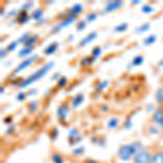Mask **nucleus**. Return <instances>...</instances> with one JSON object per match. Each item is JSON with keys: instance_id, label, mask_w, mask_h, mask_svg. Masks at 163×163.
I'll return each instance as SVG.
<instances>
[{"instance_id": "10", "label": "nucleus", "mask_w": 163, "mask_h": 163, "mask_svg": "<svg viewBox=\"0 0 163 163\" xmlns=\"http://www.w3.org/2000/svg\"><path fill=\"white\" fill-rule=\"evenodd\" d=\"M29 14H27V11H24V10L21 12L17 17V22H19L20 24L26 23V22H29Z\"/></svg>"}, {"instance_id": "29", "label": "nucleus", "mask_w": 163, "mask_h": 163, "mask_svg": "<svg viewBox=\"0 0 163 163\" xmlns=\"http://www.w3.org/2000/svg\"><path fill=\"white\" fill-rule=\"evenodd\" d=\"M127 29V24L126 23H123V24H120V25L115 26L114 31L115 32H124Z\"/></svg>"}, {"instance_id": "6", "label": "nucleus", "mask_w": 163, "mask_h": 163, "mask_svg": "<svg viewBox=\"0 0 163 163\" xmlns=\"http://www.w3.org/2000/svg\"><path fill=\"white\" fill-rule=\"evenodd\" d=\"M38 59V56L37 54H35V56H32L31 58H29V59H26L25 61H23V62L21 63L20 65L17 66V69H15V71H14V74H19L21 71H23V70H25L26 68L29 65H31L32 63L34 62L35 60H37Z\"/></svg>"}, {"instance_id": "2", "label": "nucleus", "mask_w": 163, "mask_h": 163, "mask_svg": "<svg viewBox=\"0 0 163 163\" xmlns=\"http://www.w3.org/2000/svg\"><path fill=\"white\" fill-rule=\"evenodd\" d=\"M52 66H53V63H52V62L48 63V64H46V65H44L41 69H39L38 71H36L35 73H33L32 75H29V77L25 78L23 82H21L20 87H21V88H22V87H26V86H29V84L34 83V82H36V80H40V78L43 77L44 75L46 74L49 70L51 69Z\"/></svg>"}, {"instance_id": "40", "label": "nucleus", "mask_w": 163, "mask_h": 163, "mask_svg": "<svg viewBox=\"0 0 163 163\" xmlns=\"http://www.w3.org/2000/svg\"><path fill=\"white\" fill-rule=\"evenodd\" d=\"M14 128H15V126H10V127H9L8 128V131H7V134H11L12 133V131H14Z\"/></svg>"}, {"instance_id": "26", "label": "nucleus", "mask_w": 163, "mask_h": 163, "mask_svg": "<svg viewBox=\"0 0 163 163\" xmlns=\"http://www.w3.org/2000/svg\"><path fill=\"white\" fill-rule=\"evenodd\" d=\"M149 29H150V24L146 23V24H143V25L139 26V27H138V29H136V32H137V33H143V32L148 31Z\"/></svg>"}, {"instance_id": "43", "label": "nucleus", "mask_w": 163, "mask_h": 163, "mask_svg": "<svg viewBox=\"0 0 163 163\" xmlns=\"http://www.w3.org/2000/svg\"><path fill=\"white\" fill-rule=\"evenodd\" d=\"M15 14H17V11H11L9 13V17H11V15H15Z\"/></svg>"}, {"instance_id": "44", "label": "nucleus", "mask_w": 163, "mask_h": 163, "mask_svg": "<svg viewBox=\"0 0 163 163\" xmlns=\"http://www.w3.org/2000/svg\"><path fill=\"white\" fill-rule=\"evenodd\" d=\"M151 110H153V104H149V107H148V111H151Z\"/></svg>"}, {"instance_id": "5", "label": "nucleus", "mask_w": 163, "mask_h": 163, "mask_svg": "<svg viewBox=\"0 0 163 163\" xmlns=\"http://www.w3.org/2000/svg\"><path fill=\"white\" fill-rule=\"evenodd\" d=\"M75 19H76V15H70V17H68L66 19H64L62 22H60V23L58 24V25L54 26L53 29H52V33H56V32L62 29L63 27H65V26L70 25L71 23H73V22H74Z\"/></svg>"}, {"instance_id": "3", "label": "nucleus", "mask_w": 163, "mask_h": 163, "mask_svg": "<svg viewBox=\"0 0 163 163\" xmlns=\"http://www.w3.org/2000/svg\"><path fill=\"white\" fill-rule=\"evenodd\" d=\"M150 159H151V155H150V152L148 150H141L137 153V155H135L134 157V160L133 162L134 163H149L150 162Z\"/></svg>"}, {"instance_id": "21", "label": "nucleus", "mask_w": 163, "mask_h": 163, "mask_svg": "<svg viewBox=\"0 0 163 163\" xmlns=\"http://www.w3.org/2000/svg\"><path fill=\"white\" fill-rule=\"evenodd\" d=\"M107 125H108L109 128H115V127L119 126V120L115 119V117H113V119H111V120L109 121Z\"/></svg>"}, {"instance_id": "24", "label": "nucleus", "mask_w": 163, "mask_h": 163, "mask_svg": "<svg viewBox=\"0 0 163 163\" xmlns=\"http://www.w3.org/2000/svg\"><path fill=\"white\" fill-rule=\"evenodd\" d=\"M143 62V57L141 56H137L133 59V65H140Z\"/></svg>"}, {"instance_id": "1", "label": "nucleus", "mask_w": 163, "mask_h": 163, "mask_svg": "<svg viewBox=\"0 0 163 163\" xmlns=\"http://www.w3.org/2000/svg\"><path fill=\"white\" fill-rule=\"evenodd\" d=\"M143 150V145L139 141H135L133 143H129V145H124L120 148L119 150V155L122 160L127 161L129 160L132 155H137L138 152Z\"/></svg>"}, {"instance_id": "18", "label": "nucleus", "mask_w": 163, "mask_h": 163, "mask_svg": "<svg viewBox=\"0 0 163 163\" xmlns=\"http://www.w3.org/2000/svg\"><path fill=\"white\" fill-rule=\"evenodd\" d=\"M155 100L158 103H163V87L159 88L155 92Z\"/></svg>"}, {"instance_id": "4", "label": "nucleus", "mask_w": 163, "mask_h": 163, "mask_svg": "<svg viewBox=\"0 0 163 163\" xmlns=\"http://www.w3.org/2000/svg\"><path fill=\"white\" fill-rule=\"evenodd\" d=\"M152 121L159 128L163 129V109L161 107L155 111V113L152 115Z\"/></svg>"}, {"instance_id": "46", "label": "nucleus", "mask_w": 163, "mask_h": 163, "mask_svg": "<svg viewBox=\"0 0 163 163\" xmlns=\"http://www.w3.org/2000/svg\"><path fill=\"white\" fill-rule=\"evenodd\" d=\"M87 163H97V162H96V161H90V160H88V161H87Z\"/></svg>"}, {"instance_id": "30", "label": "nucleus", "mask_w": 163, "mask_h": 163, "mask_svg": "<svg viewBox=\"0 0 163 163\" xmlns=\"http://www.w3.org/2000/svg\"><path fill=\"white\" fill-rule=\"evenodd\" d=\"M143 12H145V13H151V12H153V8L150 5H143Z\"/></svg>"}, {"instance_id": "31", "label": "nucleus", "mask_w": 163, "mask_h": 163, "mask_svg": "<svg viewBox=\"0 0 163 163\" xmlns=\"http://www.w3.org/2000/svg\"><path fill=\"white\" fill-rule=\"evenodd\" d=\"M29 37H31V35L26 33V34H24L23 36H22V37H21L20 39H19V41H17V43H22V44H24V45H25L26 41H27V40L29 39Z\"/></svg>"}, {"instance_id": "9", "label": "nucleus", "mask_w": 163, "mask_h": 163, "mask_svg": "<svg viewBox=\"0 0 163 163\" xmlns=\"http://www.w3.org/2000/svg\"><path fill=\"white\" fill-rule=\"evenodd\" d=\"M149 163H163V151H157L151 155Z\"/></svg>"}, {"instance_id": "48", "label": "nucleus", "mask_w": 163, "mask_h": 163, "mask_svg": "<svg viewBox=\"0 0 163 163\" xmlns=\"http://www.w3.org/2000/svg\"><path fill=\"white\" fill-rule=\"evenodd\" d=\"M0 90H1V94H3V92H5V90H3V87H1V89H0Z\"/></svg>"}, {"instance_id": "12", "label": "nucleus", "mask_w": 163, "mask_h": 163, "mask_svg": "<svg viewBox=\"0 0 163 163\" xmlns=\"http://www.w3.org/2000/svg\"><path fill=\"white\" fill-rule=\"evenodd\" d=\"M97 37V34L96 33H90L89 35H87L84 39L80 40V46H85V45H87V44H89L90 41H92V40L95 39V38Z\"/></svg>"}, {"instance_id": "8", "label": "nucleus", "mask_w": 163, "mask_h": 163, "mask_svg": "<svg viewBox=\"0 0 163 163\" xmlns=\"http://www.w3.org/2000/svg\"><path fill=\"white\" fill-rule=\"evenodd\" d=\"M122 6V1H110L106 5V9H104V12H112L114 10H117Z\"/></svg>"}, {"instance_id": "37", "label": "nucleus", "mask_w": 163, "mask_h": 163, "mask_svg": "<svg viewBox=\"0 0 163 163\" xmlns=\"http://www.w3.org/2000/svg\"><path fill=\"white\" fill-rule=\"evenodd\" d=\"M124 126H125V128H131V127H132V121H131V117H129L128 120L125 121Z\"/></svg>"}, {"instance_id": "15", "label": "nucleus", "mask_w": 163, "mask_h": 163, "mask_svg": "<svg viewBox=\"0 0 163 163\" xmlns=\"http://www.w3.org/2000/svg\"><path fill=\"white\" fill-rule=\"evenodd\" d=\"M33 51V47H24L20 52H19V57L22 58V57H26V56H29V54L32 53Z\"/></svg>"}, {"instance_id": "36", "label": "nucleus", "mask_w": 163, "mask_h": 163, "mask_svg": "<svg viewBox=\"0 0 163 163\" xmlns=\"http://www.w3.org/2000/svg\"><path fill=\"white\" fill-rule=\"evenodd\" d=\"M85 24H86V22H84V21H80V23L77 24V31H82V29H85Z\"/></svg>"}, {"instance_id": "34", "label": "nucleus", "mask_w": 163, "mask_h": 163, "mask_svg": "<svg viewBox=\"0 0 163 163\" xmlns=\"http://www.w3.org/2000/svg\"><path fill=\"white\" fill-rule=\"evenodd\" d=\"M17 41H14V43H11L10 45L8 46V48H7V50L8 51H13L15 48H17Z\"/></svg>"}, {"instance_id": "14", "label": "nucleus", "mask_w": 163, "mask_h": 163, "mask_svg": "<svg viewBox=\"0 0 163 163\" xmlns=\"http://www.w3.org/2000/svg\"><path fill=\"white\" fill-rule=\"evenodd\" d=\"M82 11H83V6L80 5V3H76V5H74V6L72 7L70 13H71L72 15H76L78 14V13H80Z\"/></svg>"}, {"instance_id": "20", "label": "nucleus", "mask_w": 163, "mask_h": 163, "mask_svg": "<svg viewBox=\"0 0 163 163\" xmlns=\"http://www.w3.org/2000/svg\"><path fill=\"white\" fill-rule=\"evenodd\" d=\"M38 40V35H34V36H31L29 37V39L26 41L25 44V47H33V45H34L36 41Z\"/></svg>"}, {"instance_id": "25", "label": "nucleus", "mask_w": 163, "mask_h": 163, "mask_svg": "<svg viewBox=\"0 0 163 163\" xmlns=\"http://www.w3.org/2000/svg\"><path fill=\"white\" fill-rule=\"evenodd\" d=\"M52 161H53L54 163H63L62 157H61L59 153H53V155H52Z\"/></svg>"}, {"instance_id": "17", "label": "nucleus", "mask_w": 163, "mask_h": 163, "mask_svg": "<svg viewBox=\"0 0 163 163\" xmlns=\"http://www.w3.org/2000/svg\"><path fill=\"white\" fill-rule=\"evenodd\" d=\"M155 35H150V36H148V37H146L145 39H143V45L145 46H150V45H152V44L155 41Z\"/></svg>"}, {"instance_id": "27", "label": "nucleus", "mask_w": 163, "mask_h": 163, "mask_svg": "<svg viewBox=\"0 0 163 163\" xmlns=\"http://www.w3.org/2000/svg\"><path fill=\"white\" fill-rule=\"evenodd\" d=\"M107 85H108V80H103V82H101V83H99L97 86H96V90H97V92L102 90V89L106 88Z\"/></svg>"}, {"instance_id": "38", "label": "nucleus", "mask_w": 163, "mask_h": 163, "mask_svg": "<svg viewBox=\"0 0 163 163\" xmlns=\"http://www.w3.org/2000/svg\"><path fill=\"white\" fill-rule=\"evenodd\" d=\"M25 97H26V94H24V92H20V94L17 95V100H24L25 99Z\"/></svg>"}, {"instance_id": "35", "label": "nucleus", "mask_w": 163, "mask_h": 163, "mask_svg": "<svg viewBox=\"0 0 163 163\" xmlns=\"http://www.w3.org/2000/svg\"><path fill=\"white\" fill-rule=\"evenodd\" d=\"M84 149H85L84 147H78V148L73 150V153H74V155H80V153H83L84 152Z\"/></svg>"}, {"instance_id": "32", "label": "nucleus", "mask_w": 163, "mask_h": 163, "mask_svg": "<svg viewBox=\"0 0 163 163\" xmlns=\"http://www.w3.org/2000/svg\"><path fill=\"white\" fill-rule=\"evenodd\" d=\"M96 17H97V14L95 13V12H92V13H88V15H87V22H92V21L96 20Z\"/></svg>"}, {"instance_id": "41", "label": "nucleus", "mask_w": 163, "mask_h": 163, "mask_svg": "<svg viewBox=\"0 0 163 163\" xmlns=\"http://www.w3.org/2000/svg\"><path fill=\"white\" fill-rule=\"evenodd\" d=\"M36 92H37V90H36V89H32V90H29L27 95H29V96H33V95H35Z\"/></svg>"}, {"instance_id": "16", "label": "nucleus", "mask_w": 163, "mask_h": 163, "mask_svg": "<svg viewBox=\"0 0 163 163\" xmlns=\"http://www.w3.org/2000/svg\"><path fill=\"white\" fill-rule=\"evenodd\" d=\"M69 138L71 140H75V141H78L77 139H80V134H78V131L77 129H71L70 131V134H69Z\"/></svg>"}, {"instance_id": "22", "label": "nucleus", "mask_w": 163, "mask_h": 163, "mask_svg": "<svg viewBox=\"0 0 163 163\" xmlns=\"http://www.w3.org/2000/svg\"><path fill=\"white\" fill-rule=\"evenodd\" d=\"M92 62H94V59H92V57H85L80 61V63H82L83 65H92Z\"/></svg>"}, {"instance_id": "47", "label": "nucleus", "mask_w": 163, "mask_h": 163, "mask_svg": "<svg viewBox=\"0 0 163 163\" xmlns=\"http://www.w3.org/2000/svg\"><path fill=\"white\" fill-rule=\"evenodd\" d=\"M159 65H160V66H163V59L160 61V63H159Z\"/></svg>"}, {"instance_id": "19", "label": "nucleus", "mask_w": 163, "mask_h": 163, "mask_svg": "<svg viewBox=\"0 0 163 163\" xmlns=\"http://www.w3.org/2000/svg\"><path fill=\"white\" fill-rule=\"evenodd\" d=\"M43 14H44L43 10H35V11L32 13V17H33L34 20H36V21H39V20H41Z\"/></svg>"}, {"instance_id": "42", "label": "nucleus", "mask_w": 163, "mask_h": 163, "mask_svg": "<svg viewBox=\"0 0 163 163\" xmlns=\"http://www.w3.org/2000/svg\"><path fill=\"white\" fill-rule=\"evenodd\" d=\"M7 51H8V50H3V49H1V58L6 57V56H7Z\"/></svg>"}, {"instance_id": "28", "label": "nucleus", "mask_w": 163, "mask_h": 163, "mask_svg": "<svg viewBox=\"0 0 163 163\" xmlns=\"http://www.w3.org/2000/svg\"><path fill=\"white\" fill-rule=\"evenodd\" d=\"M29 106V111H31V112H35L36 110H37V108H38V102H37V101H32Z\"/></svg>"}, {"instance_id": "45", "label": "nucleus", "mask_w": 163, "mask_h": 163, "mask_svg": "<svg viewBox=\"0 0 163 163\" xmlns=\"http://www.w3.org/2000/svg\"><path fill=\"white\" fill-rule=\"evenodd\" d=\"M11 121V117H7L6 120H5V122H10Z\"/></svg>"}, {"instance_id": "23", "label": "nucleus", "mask_w": 163, "mask_h": 163, "mask_svg": "<svg viewBox=\"0 0 163 163\" xmlns=\"http://www.w3.org/2000/svg\"><path fill=\"white\" fill-rule=\"evenodd\" d=\"M101 54V49L100 47H96V48L92 49V59H97L99 56Z\"/></svg>"}, {"instance_id": "11", "label": "nucleus", "mask_w": 163, "mask_h": 163, "mask_svg": "<svg viewBox=\"0 0 163 163\" xmlns=\"http://www.w3.org/2000/svg\"><path fill=\"white\" fill-rule=\"evenodd\" d=\"M84 101V95L83 94H77L73 99H72V106L74 108H77L78 106H80V103Z\"/></svg>"}, {"instance_id": "7", "label": "nucleus", "mask_w": 163, "mask_h": 163, "mask_svg": "<svg viewBox=\"0 0 163 163\" xmlns=\"http://www.w3.org/2000/svg\"><path fill=\"white\" fill-rule=\"evenodd\" d=\"M69 113H70V108L68 104H61L57 110V114L58 117L60 119L61 121H65L69 116Z\"/></svg>"}, {"instance_id": "39", "label": "nucleus", "mask_w": 163, "mask_h": 163, "mask_svg": "<svg viewBox=\"0 0 163 163\" xmlns=\"http://www.w3.org/2000/svg\"><path fill=\"white\" fill-rule=\"evenodd\" d=\"M32 6H33V3H32V2H26L25 5L23 6V10H24V11H26V9L32 8Z\"/></svg>"}, {"instance_id": "33", "label": "nucleus", "mask_w": 163, "mask_h": 163, "mask_svg": "<svg viewBox=\"0 0 163 163\" xmlns=\"http://www.w3.org/2000/svg\"><path fill=\"white\" fill-rule=\"evenodd\" d=\"M66 84V78L65 77H60L59 80H58V87H64Z\"/></svg>"}, {"instance_id": "13", "label": "nucleus", "mask_w": 163, "mask_h": 163, "mask_svg": "<svg viewBox=\"0 0 163 163\" xmlns=\"http://www.w3.org/2000/svg\"><path fill=\"white\" fill-rule=\"evenodd\" d=\"M57 49H58V44L57 43L51 44V45H49V46L45 49V54H47V56H50V54L54 53V52L57 51Z\"/></svg>"}]
</instances>
